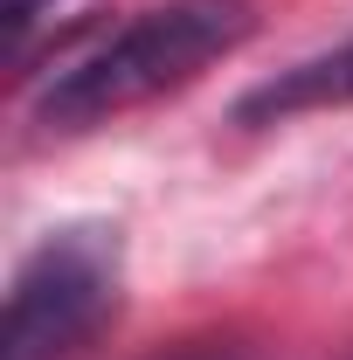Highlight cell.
I'll return each instance as SVG.
<instances>
[{"label": "cell", "mask_w": 353, "mask_h": 360, "mask_svg": "<svg viewBox=\"0 0 353 360\" xmlns=\"http://www.w3.org/2000/svg\"><path fill=\"white\" fill-rule=\"evenodd\" d=\"M257 35V0H160L97 35L84 56H70L35 90V125L42 132H97L139 104L187 90L201 70Z\"/></svg>", "instance_id": "1"}, {"label": "cell", "mask_w": 353, "mask_h": 360, "mask_svg": "<svg viewBox=\"0 0 353 360\" xmlns=\"http://www.w3.org/2000/svg\"><path fill=\"white\" fill-rule=\"evenodd\" d=\"M125 298V250L118 229L77 222L56 229L7 291V360H70L90 347Z\"/></svg>", "instance_id": "2"}, {"label": "cell", "mask_w": 353, "mask_h": 360, "mask_svg": "<svg viewBox=\"0 0 353 360\" xmlns=\"http://www.w3.org/2000/svg\"><path fill=\"white\" fill-rule=\"evenodd\" d=\"M333 104H353V35L340 49H326V56H305V63L264 77L257 90H243L236 125H284V118L333 111Z\"/></svg>", "instance_id": "3"}, {"label": "cell", "mask_w": 353, "mask_h": 360, "mask_svg": "<svg viewBox=\"0 0 353 360\" xmlns=\"http://www.w3.org/2000/svg\"><path fill=\"white\" fill-rule=\"evenodd\" d=\"M0 14H7V49H14V63H28V56H35V28L56 14V0H0Z\"/></svg>", "instance_id": "4"}, {"label": "cell", "mask_w": 353, "mask_h": 360, "mask_svg": "<svg viewBox=\"0 0 353 360\" xmlns=\"http://www.w3.org/2000/svg\"><path fill=\"white\" fill-rule=\"evenodd\" d=\"M160 360H243L236 347H180V354H160Z\"/></svg>", "instance_id": "5"}]
</instances>
